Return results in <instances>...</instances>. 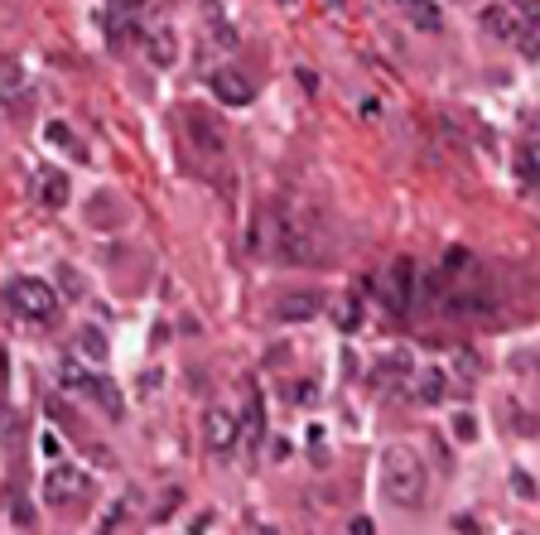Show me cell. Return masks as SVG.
Segmentation results:
<instances>
[{
    "instance_id": "obj_1",
    "label": "cell",
    "mask_w": 540,
    "mask_h": 535,
    "mask_svg": "<svg viewBox=\"0 0 540 535\" xmlns=\"http://www.w3.org/2000/svg\"><path fill=\"white\" fill-rule=\"evenodd\" d=\"M381 497L386 502H396V507L415 511L425 507V463L415 449H405V444H391V449H381Z\"/></svg>"
},
{
    "instance_id": "obj_2",
    "label": "cell",
    "mask_w": 540,
    "mask_h": 535,
    "mask_svg": "<svg viewBox=\"0 0 540 535\" xmlns=\"http://www.w3.org/2000/svg\"><path fill=\"white\" fill-rule=\"evenodd\" d=\"M5 309H10L15 319L34 323V328H54L58 314H63L58 290L49 285V280H39V275H20V280H10V285H5Z\"/></svg>"
},
{
    "instance_id": "obj_3",
    "label": "cell",
    "mask_w": 540,
    "mask_h": 535,
    "mask_svg": "<svg viewBox=\"0 0 540 535\" xmlns=\"http://www.w3.org/2000/svg\"><path fill=\"white\" fill-rule=\"evenodd\" d=\"M314 251H319V241H314L309 217L290 213V208H280V213L270 217V256H275V261L304 266V261H314Z\"/></svg>"
},
{
    "instance_id": "obj_4",
    "label": "cell",
    "mask_w": 540,
    "mask_h": 535,
    "mask_svg": "<svg viewBox=\"0 0 540 535\" xmlns=\"http://www.w3.org/2000/svg\"><path fill=\"white\" fill-rule=\"evenodd\" d=\"M483 29L492 34V39H502V44H512V49H521L526 58L540 54V34L521 15H516L512 5H487L483 10Z\"/></svg>"
},
{
    "instance_id": "obj_5",
    "label": "cell",
    "mask_w": 540,
    "mask_h": 535,
    "mask_svg": "<svg viewBox=\"0 0 540 535\" xmlns=\"http://www.w3.org/2000/svg\"><path fill=\"white\" fill-rule=\"evenodd\" d=\"M415 285H420V280H415V261L401 256V261L391 266V275H386V285H381V304H386L396 319H405L410 304H415Z\"/></svg>"
},
{
    "instance_id": "obj_6",
    "label": "cell",
    "mask_w": 540,
    "mask_h": 535,
    "mask_svg": "<svg viewBox=\"0 0 540 535\" xmlns=\"http://www.w3.org/2000/svg\"><path fill=\"white\" fill-rule=\"evenodd\" d=\"M203 439H208L213 454H232V449L242 444V415H232L227 405H213V410L203 415Z\"/></svg>"
},
{
    "instance_id": "obj_7",
    "label": "cell",
    "mask_w": 540,
    "mask_h": 535,
    "mask_svg": "<svg viewBox=\"0 0 540 535\" xmlns=\"http://www.w3.org/2000/svg\"><path fill=\"white\" fill-rule=\"evenodd\" d=\"M82 492H87V473H78V468L58 463V468L44 473V502H49V507H73Z\"/></svg>"
},
{
    "instance_id": "obj_8",
    "label": "cell",
    "mask_w": 540,
    "mask_h": 535,
    "mask_svg": "<svg viewBox=\"0 0 540 535\" xmlns=\"http://www.w3.org/2000/svg\"><path fill=\"white\" fill-rule=\"evenodd\" d=\"M184 131H189L193 150H198V155H208V160H217V155L227 150V131H222V126H217L203 107H193L189 116H184Z\"/></svg>"
},
{
    "instance_id": "obj_9",
    "label": "cell",
    "mask_w": 540,
    "mask_h": 535,
    "mask_svg": "<svg viewBox=\"0 0 540 535\" xmlns=\"http://www.w3.org/2000/svg\"><path fill=\"white\" fill-rule=\"evenodd\" d=\"M396 5H401V15L420 29V34H444V10H439V0H396Z\"/></svg>"
},
{
    "instance_id": "obj_10",
    "label": "cell",
    "mask_w": 540,
    "mask_h": 535,
    "mask_svg": "<svg viewBox=\"0 0 540 535\" xmlns=\"http://www.w3.org/2000/svg\"><path fill=\"white\" fill-rule=\"evenodd\" d=\"M213 92H217V102H227V107H246V102L256 97V87H251L242 73H232V68L213 73Z\"/></svg>"
},
{
    "instance_id": "obj_11",
    "label": "cell",
    "mask_w": 540,
    "mask_h": 535,
    "mask_svg": "<svg viewBox=\"0 0 540 535\" xmlns=\"http://www.w3.org/2000/svg\"><path fill=\"white\" fill-rule=\"evenodd\" d=\"M34 193H39L44 208H63V203H68V179H63L58 169H39V174H34Z\"/></svg>"
},
{
    "instance_id": "obj_12",
    "label": "cell",
    "mask_w": 540,
    "mask_h": 535,
    "mask_svg": "<svg viewBox=\"0 0 540 535\" xmlns=\"http://www.w3.org/2000/svg\"><path fill=\"white\" fill-rule=\"evenodd\" d=\"M92 401L107 410L111 420H121V410H126V401H121V391H116V381H107V376H92V391H87Z\"/></svg>"
},
{
    "instance_id": "obj_13",
    "label": "cell",
    "mask_w": 540,
    "mask_h": 535,
    "mask_svg": "<svg viewBox=\"0 0 540 535\" xmlns=\"http://www.w3.org/2000/svg\"><path fill=\"white\" fill-rule=\"evenodd\" d=\"M150 58L160 63V68H174L179 63V34L164 25V29H155V39H150Z\"/></svg>"
},
{
    "instance_id": "obj_14",
    "label": "cell",
    "mask_w": 540,
    "mask_h": 535,
    "mask_svg": "<svg viewBox=\"0 0 540 535\" xmlns=\"http://www.w3.org/2000/svg\"><path fill=\"white\" fill-rule=\"evenodd\" d=\"M275 314H280V319H290V323H295V319H314V314H319V295H285Z\"/></svg>"
},
{
    "instance_id": "obj_15",
    "label": "cell",
    "mask_w": 540,
    "mask_h": 535,
    "mask_svg": "<svg viewBox=\"0 0 540 535\" xmlns=\"http://www.w3.org/2000/svg\"><path fill=\"white\" fill-rule=\"evenodd\" d=\"M516 174H521V184H536L540 179V145L536 140L516 150Z\"/></svg>"
},
{
    "instance_id": "obj_16",
    "label": "cell",
    "mask_w": 540,
    "mask_h": 535,
    "mask_svg": "<svg viewBox=\"0 0 540 535\" xmlns=\"http://www.w3.org/2000/svg\"><path fill=\"white\" fill-rule=\"evenodd\" d=\"M242 439L256 449L261 444V396L251 391V401H246V415H242Z\"/></svg>"
},
{
    "instance_id": "obj_17",
    "label": "cell",
    "mask_w": 540,
    "mask_h": 535,
    "mask_svg": "<svg viewBox=\"0 0 540 535\" xmlns=\"http://www.w3.org/2000/svg\"><path fill=\"white\" fill-rule=\"evenodd\" d=\"M415 396H420V401H439V396H444V372L430 367V372L415 376Z\"/></svg>"
},
{
    "instance_id": "obj_18",
    "label": "cell",
    "mask_w": 540,
    "mask_h": 535,
    "mask_svg": "<svg viewBox=\"0 0 540 535\" xmlns=\"http://www.w3.org/2000/svg\"><path fill=\"white\" fill-rule=\"evenodd\" d=\"M78 348H82V357H92V362H107V338H102V328H82Z\"/></svg>"
},
{
    "instance_id": "obj_19",
    "label": "cell",
    "mask_w": 540,
    "mask_h": 535,
    "mask_svg": "<svg viewBox=\"0 0 540 535\" xmlns=\"http://www.w3.org/2000/svg\"><path fill=\"white\" fill-rule=\"evenodd\" d=\"M63 386H68V391H82V396L92 391V372H82L78 357H68V362H63Z\"/></svg>"
},
{
    "instance_id": "obj_20",
    "label": "cell",
    "mask_w": 540,
    "mask_h": 535,
    "mask_svg": "<svg viewBox=\"0 0 540 535\" xmlns=\"http://www.w3.org/2000/svg\"><path fill=\"white\" fill-rule=\"evenodd\" d=\"M333 319H338V328H357V323H362V309H357V299H343V304H338V314H333Z\"/></svg>"
},
{
    "instance_id": "obj_21",
    "label": "cell",
    "mask_w": 540,
    "mask_h": 535,
    "mask_svg": "<svg viewBox=\"0 0 540 535\" xmlns=\"http://www.w3.org/2000/svg\"><path fill=\"white\" fill-rule=\"evenodd\" d=\"M44 135H49V140H54V145H68V150H73V155H78V140H73V131H68V126H63V121H49V126H44Z\"/></svg>"
},
{
    "instance_id": "obj_22",
    "label": "cell",
    "mask_w": 540,
    "mask_h": 535,
    "mask_svg": "<svg viewBox=\"0 0 540 535\" xmlns=\"http://www.w3.org/2000/svg\"><path fill=\"white\" fill-rule=\"evenodd\" d=\"M352 535H372V521H367V516H357V521H352Z\"/></svg>"
},
{
    "instance_id": "obj_23",
    "label": "cell",
    "mask_w": 540,
    "mask_h": 535,
    "mask_svg": "<svg viewBox=\"0 0 540 535\" xmlns=\"http://www.w3.org/2000/svg\"><path fill=\"white\" fill-rule=\"evenodd\" d=\"M328 5H338V0H328Z\"/></svg>"
}]
</instances>
